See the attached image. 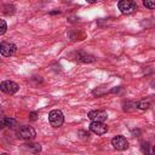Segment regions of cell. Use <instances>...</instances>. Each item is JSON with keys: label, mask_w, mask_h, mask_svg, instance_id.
I'll return each instance as SVG.
<instances>
[{"label": "cell", "mask_w": 155, "mask_h": 155, "mask_svg": "<svg viewBox=\"0 0 155 155\" xmlns=\"http://www.w3.org/2000/svg\"><path fill=\"white\" fill-rule=\"evenodd\" d=\"M86 1H87L88 4H93V2H96L97 0H86Z\"/></svg>", "instance_id": "d6986e66"}, {"label": "cell", "mask_w": 155, "mask_h": 155, "mask_svg": "<svg viewBox=\"0 0 155 155\" xmlns=\"http://www.w3.org/2000/svg\"><path fill=\"white\" fill-rule=\"evenodd\" d=\"M57 13H59V11H52V12H50V15H57Z\"/></svg>", "instance_id": "ac0fdd59"}, {"label": "cell", "mask_w": 155, "mask_h": 155, "mask_svg": "<svg viewBox=\"0 0 155 155\" xmlns=\"http://www.w3.org/2000/svg\"><path fill=\"white\" fill-rule=\"evenodd\" d=\"M140 149H142V151L143 153H150V150H149V143L148 142H142L140 143Z\"/></svg>", "instance_id": "9a60e30c"}, {"label": "cell", "mask_w": 155, "mask_h": 155, "mask_svg": "<svg viewBox=\"0 0 155 155\" xmlns=\"http://www.w3.org/2000/svg\"><path fill=\"white\" fill-rule=\"evenodd\" d=\"M136 108H138L140 110H145V109L149 108V103L145 102V101H139V102L136 103Z\"/></svg>", "instance_id": "7c38bea8"}, {"label": "cell", "mask_w": 155, "mask_h": 155, "mask_svg": "<svg viewBox=\"0 0 155 155\" xmlns=\"http://www.w3.org/2000/svg\"><path fill=\"white\" fill-rule=\"evenodd\" d=\"M79 61L84 62V63H91L94 61V57L91 56V54H87V53H81V56H79Z\"/></svg>", "instance_id": "8fae6325"}, {"label": "cell", "mask_w": 155, "mask_h": 155, "mask_svg": "<svg viewBox=\"0 0 155 155\" xmlns=\"http://www.w3.org/2000/svg\"><path fill=\"white\" fill-rule=\"evenodd\" d=\"M16 134L22 140H33L36 136V132L31 126H21L19 128H17Z\"/></svg>", "instance_id": "6da1fadb"}, {"label": "cell", "mask_w": 155, "mask_h": 155, "mask_svg": "<svg viewBox=\"0 0 155 155\" xmlns=\"http://www.w3.org/2000/svg\"><path fill=\"white\" fill-rule=\"evenodd\" d=\"M5 127V117L0 119V128H4Z\"/></svg>", "instance_id": "e0dca14e"}, {"label": "cell", "mask_w": 155, "mask_h": 155, "mask_svg": "<svg viewBox=\"0 0 155 155\" xmlns=\"http://www.w3.org/2000/svg\"><path fill=\"white\" fill-rule=\"evenodd\" d=\"M0 90H1L4 93H7V94H15V93L19 90V86H18V84H16L15 81L6 80V81H2V82L0 84Z\"/></svg>", "instance_id": "5b68a950"}, {"label": "cell", "mask_w": 155, "mask_h": 155, "mask_svg": "<svg viewBox=\"0 0 155 155\" xmlns=\"http://www.w3.org/2000/svg\"><path fill=\"white\" fill-rule=\"evenodd\" d=\"M48 122L51 124L52 127H61L64 122V116H63V113L61 110H51L50 114H48Z\"/></svg>", "instance_id": "3957f363"}, {"label": "cell", "mask_w": 155, "mask_h": 155, "mask_svg": "<svg viewBox=\"0 0 155 155\" xmlns=\"http://www.w3.org/2000/svg\"><path fill=\"white\" fill-rule=\"evenodd\" d=\"M90 130H91V132H93L98 136H102L108 132V126L104 124V121H92L90 124Z\"/></svg>", "instance_id": "8992f818"}, {"label": "cell", "mask_w": 155, "mask_h": 155, "mask_svg": "<svg viewBox=\"0 0 155 155\" xmlns=\"http://www.w3.org/2000/svg\"><path fill=\"white\" fill-rule=\"evenodd\" d=\"M16 51H17V47L15 44L7 42V41L0 42V54H2L4 57H11L16 53Z\"/></svg>", "instance_id": "277c9868"}, {"label": "cell", "mask_w": 155, "mask_h": 155, "mask_svg": "<svg viewBox=\"0 0 155 155\" xmlns=\"http://www.w3.org/2000/svg\"><path fill=\"white\" fill-rule=\"evenodd\" d=\"M29 117H30L31 120H36V113H35V111H31V113L29 114Z\"/></svg>", "instance_id": "2e32d148"}, {"label": "cell", "mask_w": 155, "mask_h": 155, "mask_svg": "<svg viewBox=\"0 0 155 155\" xmlns=\"http://www.w3.org/2000/svg\"><path fill=\"white\" fill-rule=\"evenodd\" d=\"M87 116L92 121H104V120H107L108 114L104 110H91Z\"/></svg>", "instance_id": "ba28073f"}, {"label": "cell", "mask_w": 155, "mask_h": 155, "mask_svg": "<svg viewBox=\"0 0 155 155\" xmlns=\"http://www.w3.org/2000/svg\"><path fill=\"white\" fill-rule=\"evenodd\" d=\"M111 145H113L114 149L122 151V150L128 148V142L124 136H115L111 139Z\"/></svg>", "instance_id": "52a82bcc"}, {"label": "cell", "mask_w": 155, "mask_h": 155, "mask_svg": "<svg viewBox=\"0 0 155 155\" xmlns=\"http://www.w3.org/2000/svg\"><path fill=\"white\" fill-rule=\"evenodd\" d=\"M6 30H7V24H6V22H5L4 19H0V35L5 34Z\"/></svg>", "instance_id": "5bb4252c"}, {"label": "cell", "mask_w": 155, "mask_h": 155, "mask_svg": "<svg viewBox=\"0 0 155 155\" xmlns=\"http://www.w3.org/2000/svg\"><path fill=\"white\" fill-rule=\"evenodd\" d=\"M24 149H27L28 151H31V153H39L41 150V145L35 143V144H24L23 147Z\"/></svg>", "instance_id": "9c48e42d"}, {"label": "cell", "mask_w": 155, "mask_h": 155, "mask_svg": "<svg viewBox=\"0 0 155 155\" xmlns=\"http://www.w3.org/2000/svg\"><path fill=\"white\" fill-rule=\"evenodd\" d=\"M143 5H144L147 8L151 10V8L155 7V0H143Z\"/></svg>", "instance_id": "4fadbf2b"}, {"label": "cell", "mask_w": 155, "mask_h": 155, "mask_svg": "<svg viewBox=\"0 0 155 155\" xmlns=\"http://www.w3.org/2000/svg\"><path fill=\"white\" fill-rule=\"evenodd\" d=\"M17 126H18V124H17L16 119H13V117H5V127L16 128Z\"/></svg>", "instance_id": "30bf717a"}, {"label": "cell", "mask_w": 155, "mask_h": 155, "mask_svg": "<svg viewBox=\"0 0 155 155\" xmlns=\"http://www.w3.org/2000/svg\"><path fill=\"white\" fill-rule=\"evenodd\" d=\"M117 7L121 13L131 15L137 10V4L134 0H120L117 4Z\"/></svg>", "instance_id": "7a4b0ae2"}]
</instances>
